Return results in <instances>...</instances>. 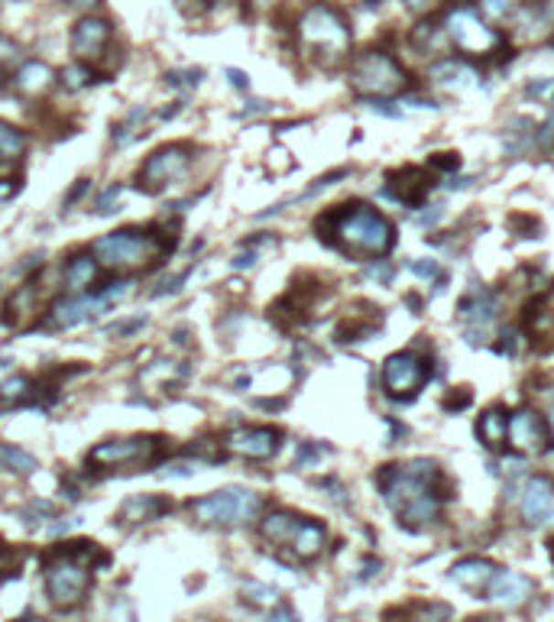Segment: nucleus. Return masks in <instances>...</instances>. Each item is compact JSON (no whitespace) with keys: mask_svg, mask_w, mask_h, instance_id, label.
Instances as JSON below:
<instances>
[{"mask_svg":"<svg viewBox=\"0 0 554 622\" xmlns=\"http://www.w3.org/2000/svg\"><path fill=\"white\" fill-rule=\"evenodd\" d=\"M111 20L104 16H85V20L75 23L71 29V52L79 62H94V58L104 56L107 43H111Z\"/></svg>","mask_w":554,"mask_h":622,"instance_id":"4468645a","label":"nucleus"},{"mask_svg":"<svg viewBox=\"0 0 554 622\" xmlns=\"http://www.w3.org/2000/svg\"><path fill=\"white\" fill-rule=\"evenodd\" d=\"M506 422H509V418H506L499 408H490V412L480 418L476 431H480V438H484L490 448H503V444H506Z\"/></svg>","mask_w":554,"mask_h":622,"instance_id":"bb28decb","label":"nucleus"},{"mask_svg":"<svg viewBox=\"0 0 554 622\" xmlns=\"http://www.w3.org/2000/svg\"><path fill=\"white\" fill-rule=\"evenodd\" d=\"M228 79H230V85H237V88H240V91H247V88H250L247 75H243V72H237V69H228Z\"/></svg>","mask_w":554,"mask_h":622,"instance_id":"c03bdc74","label":"nucleus"},{"mask_svg":"<svg viewBox=\"0 0 554 622\" xmlns=\"http://www.w3.org/2000/svg\"><path fill=\"white\" fill-rule=\"evenodd\" d=\"M163 448V438H121L91 448L88 467H136L150 464Z\"/></svg>","mask_w":554,"mask_h":622,"instance_id":"1a4fd4ad","label":"nucleus"},{"mask_svg":"<svg viewBox=\"0 0 554 622\" xmlns=\"http://www.w3.org/2000/svg\"><path fill=\"white\" fill-rule=\"evenodd\" d=\"M23 548H14L10 542H0V580H7V577H16L23 567Z\"/></svg>","mask_w":554,"mask_h":622,"instance_id":"7c9ffc66","label":"nucleus"},{"mask_svg":"<svg viewBox=\"0 0 554 622\" xmlns=\"http://www.w3.org/2000/svg\"><path fill=\"white\" fill-rule=\"evenodd\" d=\"M260 509H263V496L253 490L230 487L205 496V500H195L192 512L205 525H247L260 515Z\"/></svg>","mask_w":554,"mask_h":622,"instance_id":"423d86ee","label":"nucleus"},{"mask_svg":"<svg viewBox=\"0 0 554 622\" xmlns=\"http://www.w3.org/2000/svg\"><path fill=\"white\" fill-rule=\"evenodd\" d=\"M299 43L314 62L331 69V65L347 58L350 26L335 7H327V4H312V7L299 16Z\"/></svg>","mask_w":554,"mask_h":622,"instance_id":"20e7f679","label":"nucleus"},{"mask_svg":"<svg viewBox=\"0 0 554 622\" xmlns=\"http://www.w3.org/2000/svg\"><path fill=\"white\" fill-rule=\"evenodd\" d=\"M526 0H480V10H484L490 20H506V16H516V10L522 7Z\"/></svg>","mask_w":554,"mask_h":622,"instance_id":"2f4dec72","label":"nucleus"},{"mask_svg":"<svg viewBox=\"0 0 554 622\" xmlns=\"http://www.w3.org/2000/svg\"><path fill=\"white\" fill-rule=\"evenodd\" d=\"M94 564H107V554L94 542L59 544L46 561V594L52 606H79L91 590Z\"/></svg>","mask_w":554,"mask_h":622,"instance_id":"f03ea898","label":"nucleus"},{"mask_svg":"<svg viewBox=\"0 0 554 622\" xmlns=\"http://www.w3.org/2000/svg\"><path fill=\"white\" fill-rule=\"evenodd\" d=\"M428 379V366L415 353H392L383 364V386L392 399H412Z\"/></svg>","mask_w":554,"mask_h":622,"instance_id":"9b49d317","label":"nucleus"},{"mask_svg":"<svg viewBox=\"0 0 554 622\" xmlns=\"http://www.w3.org/2000/svg\"><path fill=\"white\" fill-rule=\"evenodd\" d=\"M506 444L519 454H541L548 448V425L535 408H519L506 422Z\"/></svg>","mask_w":554,"mask_h":622,"instance_id":"f8f14e48","label":"nucleus"},{"mask_svg":"<svg viewBox=\"0 0 554 622\" xmlns=\"http://www.w3.org/2000/svg\"><path fill=\"white\" fill-rule=\"evenodd\" d=\"M146 324V318H123V322H117V324H107L104 328V334L107 337H130V334H136V331Z\"/></svg>","mask_w":554,"mask_h":622,"instance_id":"72a5a7b5","label":"nucleus"},{"mask_svg":"<svg viewBox=\"0 0 554 622\" xmlns=\"http://www.w3.org/2000/svg\"><path fill=\"white\" fill-rule=\"evenodd\" d=\"M101 276V266L91 253H75L62 266V286L69 295H88Z\"/></svg>","mask_w":554,"mask_h":622,"instance_id":"f3484780","label":"nucleus"},{"mask_svg":"<svg viewBox=\"0 0 554 622\" xmlns=\"http://www.w3.org/2000/svg\"><path fill=\"white\" fill-rule=\"evenodd\" d=\"M431 175H428L425 169H402L396 172V175H389V188L386 192L392 195L396 201H402V205H421L425 201V195L431 192Z\"/></svg>","mask_w":554,"mask_h":622,"instance_id":"6ab92c4d","label":"nucleus"},{"mask_svg":"<svg viewBox=\"0 0 554 622\" xmlns=\"http://www.w3.org/2000/svg\"><path fill=\"white\" fill-rule=\"evenodd\" d=\"M470 622H493L490 616H484V619H470Z\"/></svg>","mask_w":554,"mask_h":622,"instance_id":"09e8293b","label":"nucleus"},{"mask_svg":"<svg viewBox=\"0 0 554 622\" xmlns=\"http://www.w3.org/2000/svg\"><path fill=\"white\" fill-rule=\"evenodd\" d=\"M52 81H56V72H52L46 62H36V58L23 62L20 69L14 72L16 91L27 94V98H43V94L52 88Z\"/></svg>","mask_w":554,"mask_h":622,"instance_id":"412c9836","label":"nucleus"},{"mask_svg":"<svg viewBox=\"0 0 554 622\" xmlns=\"http://www.w3.org/2000/svg\"><path fill=\"white\" fill-rule=\"evenodd\" d=\"M279 441H282V431L279 428H237L228 435L224 448L237 458L247 460H270L279 451Z\"/></svg>","mask_w":554,"mask_h":622,"instance_id":"ddd939ff","label":"nucleus"},{"mask_svg":"<svg viewBox=\"0 0 554 622\" xmlns=\"http://www.w3.org/2000/svg\"><path fill=\"white\" fill-rule=\"evenodd\" d=\"M256 4H263V7H270V4H276V0H256Z\"/></svg>","mask_w":554,"mask_h":622,"instance_id":"de8ad7c7","label":"nucleus"},{"mask_svg":"<svg viewBox=\"0 0 554 622\" xmlns=\"http://www.w3.org/2000/svg\"><path fill=\"white\" fill-rule=\"evenodd\" d=\"M165 81H169V85L195 88V85L201 81V72H198V69H185V72H169V75H165Z\"/></svg>","mask_w":554,"mask_h":622,"instance_id":"f704fd0d","label":"nucleus"},{"mask_svg":"<svg viewBox=\"0 0 554 622\" xmlns=\"http://www.w3.org/2000/svg\"><path fill=\"white\" fill-rule=\"evenodd\" d=\"M256 263V253H240V257L234 259V266L237 269H250V266Z\"/></svg>","mask_w":554,"mask_h":622,"instance_id":"a18cd8bd","label":"nucleus"},{"mask_svg":"<svg viewBox=\"0 0 554 622\" xmlns=\"http://www.w3.org/2000/svg\"><path fill=\"white\" fill-rule=\"evenodd\" d=\"M172 509V500H163V496H133V500L123 502V519L127 522H150V519H159L163 512Z\"/></svg>","mask_w":554,"mask_h":622,"instance_id":"5701e85b","label":"nucleus"},{"mask_svg":"<svg viewBox=\"0 0 554 622\" xmlns=\"http://www.w3.org/2000/svg\"><path fill=\"white\" fill-rule=\"evenodd\" d=\"M409 7H412V10H425L428 0H409Z\"/></svg>","mask_w":554,"mask_h":622,"instance_id":"49530a36","label":"nucleus"},{"mask_svg":"<svg viewBox=\"0 0 554 622\" xmlns=\"http://www.w3.org/2000/svg\"><path fill=\"white\" fill-rule=\"evenodd\" d=\"M0 467H7L14 473H33L36 458L23 451V448H14V444H0Z\"/></svg>","mask_w":554,"mask_h":622,"instance_id":"cd10ccee","label":"nucleus"},{"mask_svg":"<svg viewBox=\"0 0 554 622\" xmlns=\"http://www.w3.org/2000/svg\"><path fill=\"white\" fill-rule=\"evenodd\" d=\"M188 165H192V156H188L185 146L178 143L163 146V150L153 153V156L143 163V169L136 172V185H140L143 192H163L165 185L182 179L185 172H188Z\"/></svg>","mask_w":554,"mask_h":622,"instance_id":"9d476101","label":"nucleus"},{"mask_svg":"<svg viewBox=\"0 0 554 622\" xmlns=\"http://www.w3.org/2000/svg\"><path fill=\"white\" fill-rule=\"evenodd\" d=\"M496 571L499 567L493 564V561L467 558L451 567V580H454L457 586H463V590H470V594H484L486 586H490V580L496 577Z\"/></svg>","mask_w":554,"mask_h":622,"instance_id":"aec40b11","label":"nucleus"},{"mask_svg":"<svg viewBox=\"0 0 554 622\" xmlns=\"http://www.w3.org/2000/svg\"><path fill=\"white\" fill-rule=\"evenodd\" d=\"M434 79L441 81V85H448V88H461V85H467L470 79H474V72L470 69H463L461 62H454V58H448V62H441V65H434Z\"/></svg>","mask_w":554,"mask_h":622,"instance_id":"c85d7f7f","label":"nucleus"},{"mask_svg":"<svg viewBox=\"0 0 554 622\" xmlns=\"http://www.w3.org/2000/svg\"><path fill=\"white\" fill-rule=\"evenodd\" d=\"M444 33L454 43V49L467 52V56H490L503 46V37L474 7L451 10L448 20H444Z\"/></svg>","mask_w":554,"mask_h":622,"instance_id":"0eeeda50","label":"nucleus"},{"mask_svg":"<svg viewBox=\"0 0 554 622\" xmlns=\"http://www.w3.org/2000/svg\"><path fill=\"white\" fill-rule=\"evenodd\" d=\"M299 522L302 519L299 515H292V512H270L263 522H260V535L272 544H289V538L295 535Z\"/></svg>","mask_w":554,"mask_h":622,"instance_id":"b1692460","label":"nucleus"},{"mask_svg":"<svg viewBox=\"0 0 554 622\" xmlns=\"http://www.w3.org/2000/svg\"><path fill=\"white\" fill-rule=\"evenodd\" d=\"M27 146L29 140L23 130H16L14 123L7 121H0V159H4V163H20Z\"/></svg>","mask_w":554,"mask_h":622,"instance_id":"393cba45","label":"nucleus"},{"mask_svg":"<svg viewBox=\"0 0 554 622\" xmlns=\"http://www.w3.org/2000/svg\"><path fill=\"white\" fill-rule=\"evenodd\" d=\"M172 247H176V237L163 240V234H156V230L150 234V230L140 227H123L94 240L91 257L107 272H143L153 263H163V257Z\"/></svg>","mask_w":554,"mask_h":622,"instance_id":"7ed1b4c3","label":"nucleus"},{"mask_svg":"<svg viewBox=\"0 0 554 622\" xmlns=\"http://www.w3.org/2000/svg\"><path fill=\"white\" fill-rule=\"evenodd\" d=\"M321 237H327L335 247L354 257H383L389 253L396 230L379 211L369 205H344L318 221Z\"/></svg>","mask_w":554,"mask_h":622,"instance_id":"f257e3e1","label":"nucleus"},{"mask_svg":"<svg viewBox=\"0 0 554 622\" xmlns=\"http://www.w3.org/2000/svg\"><path fill=\"white\" fill-rule=\"evenodd\" d=\"M121 192H123L121 185H111L104 195H101V198H98V211H101V215H104V211H114V201L121 198Z\"/></svg>","mask_w":554,"mask_h":622,"instance_id":"e433bc0d","label":"nucleus"},{"mask_svg":"<svg viewBox=\"0 0 554 622\" xmlns=\"http://www.w3.org/2000/svg\"><path fill=\"white\" fill-rule=\"evenodd\" d=\"M130 292V282L127 279H117L111 282V286H104L98 295H71V299L59 301V305H52L49 311V328H79V324H88L94 315H101V311H107V308L114 305L117 299H123V295Z\"/></svg>","mask_w":554,"mask_h":622,"instance_id":"6e6552de","label":"nucleus"},{"mask_svg":"<svg viewBox=\"0 0 554 622\" xmlns=\"http://www.w3.org/2000/svg\"><path fill=\"white\" fill-rule=\"evenodd\" d=\"M327 544V532L321 522H312V519H302L295 535L289 538V548L295 554V561H314L325 551Z\"/></svg>","mask_w":554,"mask_h":622,"instance_id":"4be33fe9","label":"nucleus"},{"mask_svg":"<svg viewBox=\"0 0 554 622\" xmlns=\"http://www.w3.org/2000/svg\"><path fill=\"white\" fill-rule=\"evenodd\" d=\"M350 88L367 98H396L405 88V72L389 52L369 49L350 65Z\"/></svg>","mask_w":554,"mask_h":622,"instance_id":"39448f33","label":"nucleus"},{"mask_svg":"<svg viewBox=\"0 0 554 622\" xmlns=\"http://www.w3.org/2000/svg\"><path fill=\"white\" fill-rule=\"evenodd\" d=\"M532 580L522 577V574L516 571H496V577L490 580V586H486V594H490L493 603H499V606L506 609H516L522 606V603L532 596Z\"/></svg>","mask_w":554,"mask_h":622,"instance_id":"dca6fc26","label":"nucleus"},{"mask_svg":"<svg viewBox=\"0 0 554 622\" xmlns=\"http://www.w3.org/2000/svg\"><path fill=\"white\" fill-rule=\"evenodd\" d=\"M551 558H554V542H551Z\"/></svg>","mask_w":554,"mask_h":622,"instance_id":"3c124183","label":"nucleus"},{"mask_svg":"<svg viewBox=\"0 0 554 622\" xmlns=\"http://www.w3.org/2000/svg\"><path fill=\"white\" fill-rule=\"evenodd\" d=\"M88 188H91V182L88 179H81L79 185H71V192H69V198H65V211H69L71 205H75V201H81L88 195Z\"/></svg>","mask_w":554,"mask_h":622,"instance_id":"58836bf2","label":"nucleus"},{"mask_svg":"<svg viewBox=\"0 0 554 622\" xmlns=\"http://www.w3.org/2000/svg\"><path fill=\"white\" fill-rule=\"evenodd\" d=\"M415 276H421V279H431V276H438V263L434 259H428V263H412Z\"/></svg>","mask_w":554,"mask_h":622,"instance_id":"a19ab883","label":"nucleus"},{"mask_svg":"<svg viewBox=\"0 0 554 622\" xmlns=\"http://www.w3.org/2000/svg\"><path fill=\"white\" fill-rule=\"evenodd\" d=\"M208 7H211V0H178V10L185 16H201Z\"/></svg>","mask_w":554,"mask_h":622,"instance_id":"c9c22d12","label":"nucleus"},{"mask_svg":"<svg viewBox=\"0 0 554 622\" xmlns=\"http://www.w3.org/2000/svg\"><path fill=\"white\" fill-rule=\"evenodd\" d=\"M104 0H65V7L71 10H81V14H91V10H98Z\"/></svg>","mask_w":554,"mask_h":622,"instance_id":"ea45409f","label":"nucleus"},{"mask_svg":"<svg viewBox=\"0 0 554 622\" xmlns=\"http://www.w3.org/2000/svg\"><path fill=\"white\" fill-rule=\"evenodd\" d=\"M33 393V383L27 376H10L0 383V406H16V402H27Z\"/></svg>","mask_w":554,"mask_h":622,"instance_id":"c756f323","label":"nucleus"},{"mask_svg":"<svg viewBox=\"0 0 554 622\" xmlns=\"http://www.w3.org/2000/svg\"><path fill=\"white\" fill-rule=\"evenodd\" d=\"M461 318L470 324V341L476 343V334H486L490 322L496 318V295L486 292V289H474V292L463 299L461 305Z\"/></svg>","mask_w":554,"mask_h":622,"instance_id":"a211bd4d","label":"nucleus"},{"mask_svg":"<svg viewBox=\"0 0 554 622\" xmlns=\"http://www.w3.org/2000/svg\"><path fill=\"white\" fill-rule=\"evenodd\" d=\"M367 4H379V0H367Z\"/></svg>","mask_w":554,"mask_h":622,"instance_id":"8fccbe9b","label":"nucleus"},{"mask_svg":"<svg viewBox=\"0 0 554 622\" xmlns=\"http://www.w3.org/2000/svg\"><path fill=\"white\" fill-rule=\"evenodd\" d=\"M243 596L250 603H256V606H276L279 603V590L270 584H247L243 586Z\"/></svg>","mask_w":554,"mask_h":622,"instance_id":"473e14b6","label":"nucleus"},{"mask_svg":"<svg viewBox=\"0 0 554 622\" xmlns=\"http://www.w3.org/2000/svg\"><path fill=\"white\" fill-rule=\"evenodd\" d=\"M266 622H295V613H292V606H285V603H276L272 613L266 616Z\"/></svg>","mask_w":554,"mask_h":622,"instance_id":"4c0bfd02","label":"nucleus"},{"mask_svg":"<svg viewBox=\"0 0 554 622\" xmlns=\"http://www.w3.org/2000/svg\"><path fill=\"white\" fill-rule=\"evenodd\" d=\"M94 81H98V75L91 72V65L88 62H71L59 72V85H62L65 91H85V88L94 85Z\"/></svg>","mask_w":554,"mask_h":622,"instance_id":"a878e982","label":"nucleus"},{"mask_svg":"<svg viewBox=\"0 0 554 622\" xmlns=\"http://www.w3.org/2000/svg\"><path fill=\"white\" fill-rule=\"evenodd\" d=\"M16 192H20V182H16V179H4V182H0V201H10Z\"/></svg>","mask_w":554,"mask_h":622,"instance_id":"79ce46f5","label":"nucleus"},{"mask_svg":"<svg viewBox=\"0 0 554 622\" xmlns=\"http://www.w3.org/2000/svg\"><path fill=\"white\" fill-rule=\"evenodd\" d=\"M434 165H438V169H457V153H438Z\"/></svg>","mask_w":554,"mask_h":622,"instance_id":"37998d69","label":"nucleus"},{"mask_svg":"<svg viewBox=\"0 0 554 622\" xmlns=\"http://www.w3.org/2000/svg\"><path fill=\"white\" fill-rule=\"evenodd\" d=\"M522 519L528 525H551L554 522V483L548 477H532L522 487Z\"/></svg>","mask_w":554,"mask_h":622,"instance_id":"2eb2a0df","label":"nucleus"}]
</instances>
